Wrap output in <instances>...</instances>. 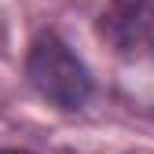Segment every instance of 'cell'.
I'll use <instances>...</instances> for the list:
<instances>
[{
	"instance_id": "obj_1",
	"label": "cell",
	"mask_w": 154,
	"mask_h": 154,
	"mask_svg": "<svg viewBox=\"0 0 154 154\" xmlns=\"http://www.w3.org/2000/svg\"><path fill=\"white\" fill-rule=\"evenodd\" d=\"M26 77L33 92L59 110H81L92 95V73L77 59V51L59 33L33 37L26 51Z\"/></svg>"
},
{
	"instance_id": "obj_2",
	"label": "cell",
	"mask_w": 154,
	"mask_h": 154,
	"mask_svg": "<svg viewBox=\"0 0 154 154\" xmlns=\"http://www.w3.org/2000/svg\"><path fill=\"white\" fill-rule=\"evenodd\" d=\"M103 29L125 55H154V0H110Z\"/></svg>"
},
{
	"instance_id": "obj_3",
	"label": "cell",
	"mask_w": 154,
	"mask_h": 154,
	"mask_svg": "<svg viewBox=\"0 0 154 154\" xmlns=\"http://www.w3.org/2000/svg\"><path fill=\"white\" fill-rule=\"evenodd\" d=\"M0 154H29V150H0Z\"/></svg>"
}]
</instances>
